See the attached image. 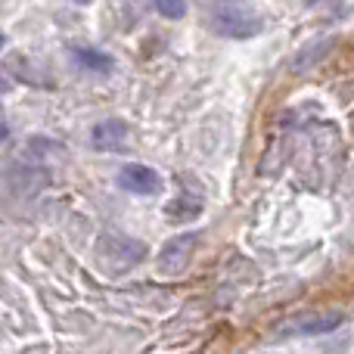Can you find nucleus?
<instances>
[{"label":"nucleus","instance_id":"nucleus-7","mask_svg":"<svg viewBox=\"0 0 354 354\" xmlns=\"http://www.w3.org/2000/svg\"><path fill=\"white\" fill-rule=\"evenodd\" d=\"M153 3L165 19H183L189 10V0H153Z\"/></svg>","mask_w":354,"mask_h":354},{"label":"nucleus","instance_id":"nucleus-9","mask_svg":"<svg viewBox=\"0 0 354 354\" xmlns=\"http://www.w3.org/2000/svg\"><path fill=\"white\" fill-rule=\"evenodd\" d=\"M3 44H6V37H3V31H0V50H3Z\"/></svg>","mask_w":354,"mask_h":354},{"label":"nucleus","instance_id":"nucleus-11","mask_svg":"<svg viewBox=\"0 0 354 354\" xmlns=\"http://www.w3.org/2000/svg\"><path fill=\"white\" fill-rule=\"evenodd\" d=\"M0 93H3V84H0Z\"/></svg>","mask_w":354,"mask_h":354},{"label":"nucleus","instance_id":"nucleus-2","mask_svg":"<svg viewBox=\"0 0 354 354\" xmlns=\"http://www.w3.org/2000/svg\"><path fill=\"white\" fill-rule=\"evenodd\" d=\"M196 239H199V233H183V236H174L162 245V252H159V270L162 274L177 277V274L187 270L189 258H193V252H196Z\"/></svg>","mask_w":354,"mask_h":354},{"label":"nucleus","instance_id":"nucleus-10","mask_svg":"<svg viewBox=\"0 0 354 354\" xmlns=\"http://www.w3.org/2000/svg\"><path fill=\"white\" fill-rule=\"evenodd\" d=\"M72 3H91V0H72Z\"/></svg>","mask_w":354,"mask_h":354},{"label":"nucleus","instance_id":"nucleus-4","mask_svg":"<svg viewBox=\"0 0 354 354\" xmlns=\"http://www.w3.org/2000/svg\"><path fill=\"white\" fill-rule=\"evenodd\" d=\"M118 187L128 189V193H137V196H153L162 189V177L149 165H124L122 171H118Z\"/></svg>","mask_w":354,"mask_h":354},{"label":"nucleus","instance_id":"nucleus-3","mask_svg":"<svg viewBox=\"0 0 354 354\" xmlns=\"http://www.w3.org/2000/svg\"><path fill=\"white\" fill-rule=\"evenodd\" d=\"M131 140V128L122 118H106L97 128L91 131V143L100 149V153H115V149H124Z\"/></svg>","mask_w":354,"mask_h":354},{"label":"nucleus","instance_id":"nucleus-1","mask_svg":"<svg viewBox=\"0 0 354 354\" xmlns=\"http://www.w3.org/2000/svg\"><path fill=\"white\" fill-rule=\"evenodd\" d=\"M208 22L221 37H255L264 28V19L252 10L245 0H218L208 12Z\"/></svg>","mask_w":354,"mask_h":354},{"label":"nucleus","instance_id":"nucleus-5","mask_svg":"<svg viewBox=\"0 0 354 354\" xmlns=\"http://www.w3.org/2000/svg\"><path fill=\"white\" fill-rule=\"evenodd\" d=\"M342 326V314H305V317L292 320L283 326V333H299V336H320V333H333Z\"/></svg>","mask_w":354,"mask_h":354},{"label":"nucleus","instance_id":"nucleus-6","mask_svg":"<svg viewBox=\"0 0 354 354\" xmlns=\"http://www.w3.org/2000/svg\"><path fill=\"white\" fill-rule=\"evenodd\" d=\"M75 62H78L81 68H87V72H112V56H106L103 50H93V47H75L72 50Z\"/></svg>","mask_w":354,"mask_h":354},{"label":"nucleus","instance_id":"nucleus-8","mask_svg":"<svg viewBox=\"0 0 354 354\" xmlns=\"http://www.w3.org/2000/svg\"><path fill=\"white\" fill-rule=\"evenodd\" d=\"M6 137H10V128H6V122H0V143H3Z\"/></svg>","mask_w":354,"mask_h":354}]
</instances>
